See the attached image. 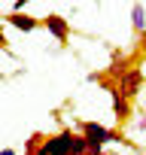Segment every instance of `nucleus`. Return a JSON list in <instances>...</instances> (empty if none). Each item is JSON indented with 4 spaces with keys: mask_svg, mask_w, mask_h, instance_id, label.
I'll use <instances>...</instances> for the list:
<instances>
[{
    "mask_svg": "<svg viewBox=\"0 0 146 155\" xmlns=\"http://www.w3.org/2000/svg\"><path fill=\"white\" fill-rule=\"evenodd\" d=\"M43 28L58 40V43H67L70 40V25H67V18L64 15H55V12H49L46 18H43Z\"/></svg>",
    "mask_w": 146,
    "mask_h": 155,
    "instance_id": "20e7f679",
    "label": "nucleus"
},
{
    "mask_svg": "<svg viewBox=\"0 0 146 155\" xmlns=\"http://www.w3.org/2000/svg\"><path fill=\"white\" fill-rule=\"evenodd\" d=\"M0 155H15V152L12 149H0Z\"/></svg>",
    "mask_w": 146,
    "mask_h": 155,
    "instance_id": "ddd939ff",
    "label": "nucleus"
},
{
    "mask_svg": "<svg viewBox=\"0 0 146 155\" xmlns=\"http://www.w3.org/2000/svg\"><path fill=\"white\" fill-rule=\"evenodd\" d=\"M79 131L85 134L88 149H104L107 143H125V146H131L125 140V134H119V131H113V128H107L101 122H79Z\"/></svg>",
    "mask_w": 146,
    "mask_h": 155,
    "instance_id": "f257e3e1",
    "label": "nucleus"
},
{
    "mask_svg": "<svg viewBox=\"0 0 146 155\" xmlns=\"http://www.w3.org/2000/svg\"><path fill=\"white\" fill-rule=\"evenodd\" d=\"M128 67H131V64H128V58H122V52H119V49H113V64H110V70H107V73H110V79H113V82H119L122 76L128 73Z\"/></svg>",
    "mask_w": 146,
    "mask_h": 155,
    "instance_id": "0eeeda50",
    "label": "nucleus"
},
{
    "mask_svg": "<svg viewBox=\"0 0 146 155\" xmlns=\"http://www.w3.org/2000/svg\"><path fill=\"white\" fill-rule=\"evenodd\" d=\"M85 152H88V140L79 131V134H73V140H70V155H85Z\"/></svg>",
    "mask_w": 146,
    "mask_h": 155,
    "instance_id": "1a4fd4ad",
    "label": "nucleus"
},
{
    "mask_svg": "<svg viewBox=\"0 0 146 155\" xmlns=\"http://www.w3.org/2000/svg\"><path fill=\"white\" fill-rule=\"evenodd\" d=\"M43 140H46V134H40V131H37V134H31V137L25 140V155H34V152L43 146Z\"/></svg>",
    "mask_w": 146,
    "mask_h": 155,
    "instance_id": "9d476101",
    "label": "nucleus"
},
{
    "mask_svg": "<svg viewBox=\"0 0 146 155\" xmlns=\"http://www.w3.org/2000/svg\"><path fill=\"white\" fill-rule=\"evenodd\" d=\"M131 25H134L137 34L146 31V9H143V3H134V9H131Z\"/></svg>",
    "mask_w": 146,
    "mask_h": 155,
    "instance_id": "6e6552de",
    "label": "nucleus"
},
{
    "mask_svg": "<svg viewBox=\"0 0 146 155\" xmlns=\"http://www.w3.org/2000/svg\"><path fill=\"white\" fill-rule=\"evenodd\" d=\"M116 85H119V91H122L125 97H137L140 88H143V70H140V67H128V73L122 76Z\"/></svg>",
    "mask_w": 146,
    "mask_h": 155,
    "instance_id": "7ed1b4c3",
    "label": "nucleus"
},
{
    "mask_svg": "<svg viewBox=\"0 0 146 155\" xmlns=\"http://www.w3.org/2000/svg\"><path fill=\"white\" fill-rule=\"evenodd\" d=\"M0 82H3V73H0Z\"/></svg>",
    "mask_w": 146,
    "mask_h": 155,
    "instance_id": "4468645a",
    "label": "nucleus"
},
{
    "mask_svg": "<svg viewBox=\"0 0 146 155\" xmlns=\"http://www.w3.org/2000/svg\"><path fill=\"white\" fill-rule=\"evenodd\" d=\"M28 3H31V0H15V3H12V12H22Z\"/></svg>",
    "mask_w": 146,
    "mask_h": 155,
    "instance_id": "9b49d317",
    "label": "nucleus"
},
{
    "mask_svg": "<svg viewBox=\"0 0 146 155\" xmlns=\"http://www.w3.org/2000/svg\"><path fill=\"white\" fill-rule=\"evenodd\" d=\"M101 85H107V88H110V97H113V116L125 125V122L131 119V97H125L113 79H101Z\"/></svg>",
    "mask_w": 146,
    "mask_h": 155,
    "instance_id": "f03ea898",
    "label": "nucleus"
},
{
    "mask_svg": "<svg viewBox=\"0 0 146 155\" xmlns=\"http://www.w3.org/2000/svg\"><path fill=\"white\" fill-rule=\"evenodd\" d=\"M0 49H6V37H3V28H0Z\"/></svg>",
    "mask_w": 146,
    "mask_h": 155,
    "instance_id": "f8f14e48",
    "label": "nucleus"
},
{
    "mask_svg": "<svg viewBox=\"0 0 146 155\" xmlns=\"http://www.w3.org/2000/svg\"><path fill=\"white\" fill-rule=\"evenodd\" d=\"M70 140H73V131H70V128L58 131L55 137H46L49 155H70Z\"/></svg>",
    "mask_w": 146,
    "mask_h": 155,
    "instance_id": "39448f33",
    "label": "nucleus"
},
{
    "mask_svg": "<svg viewBox=\"0 0 146 155\" xmlns=\"http://www.w3.org/2000/svg\"><path fill=\"white\" fill-rule=\"evenodd\" d=\"M6 25H12L15 31L31 34V31L43 28V18H34V15H28V12H9V15H6Z\"/></svg>",
    "mask_w": 146,
    "mask_h": 155,
    "instance_id": "423d86ee",
    "label": "nucleus"
}]
</instances>
